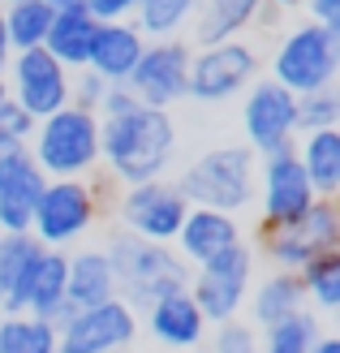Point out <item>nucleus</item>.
I'll return each instance as SVG.
<instances>
[{
	"mask_svg": "<svg viewBox=\"0 0 340 353\" xmlns=\"http://www.w3.org/2000/svg\"><path fill=\"white\" fill-rule=\"evenodd\" d=\"M177 160V121L168 108H138L99 117V168L117 185H138L168 176Z\"/></svg>",
	"mask_w": 340,
	"mask_h": 353,
	"instance_id": "nucleus-1",
	"label": "nucleus"
},
{
	"mask_svg": "<svg viewBox=\"0 0 340 353\" xmlns=\"http://www.w3.org/2000/svg\"><path fill=\"white\" fill-rule=\"evenodd\" d=\"M103 254H108L112 276H117V297L130 310H147L164 293H177L190 285V263L168 241H147L130 233V228H121V233L108 237Z\"/></svg>",
	"mask_w": 340,
	"mask_h": 353,
	"instance_id": "nucleus-2",
	"label": "nucleus"
},
{
	"mask_svg": "<svg viewBox=\"0 0 340 353\" xmlns=\"http://www.w3.org/2000/svg\"><path fill=\"white\" fill-rule=\"evenodd\" d=\"M254 176H259V155L246 143L241 147L224 143L194 155L172 185L181 190L190 207H216L228 216H246L254 207Z\"/></svg>",
	"mask_w": 340,
	"mask_h": 353,
	"instance_id": "nucleus-3",
	"label": "nucleus"
},
{
	"mask_svg": "<svg viewBox=\"0 0 340 353\" xmlns=\"http://www.w3.org/2000/svg\"><path fill=\"white\" fill-rule=\"evenodd\" d=\"M26 151L43 176H91L99 168V112H82L74 103L48 112Z\"/></svg>",
	"mask_w": 340,
	"mask_h": 353,
	"instance_id": "nucleus-4",
	"label": "nucleus"
},
{
	"mask_svg": "<svg viewBox=\"0 0 340 353\" xmlns=\"http://www.w3.org/2000/svg\"><path fill=\"white\" fill-rule=\"evenodd\" d=\"M336 74H340V26H323L310 22V17L280 34L272 52V69H267V78H276L293 95L336 86Z\"/></svg>",
	"mask_w": 340,
	"mask_h": 353,
	"instance_id": "nucleus-5",
	"label": "nucleus"
},
{
	"mask_svg": "<svg viewBox=\"0 0 340 353\" xmlns=\"http://www.w3.org/2000/svg\"><path fill=\"white\" fill-rule=\"evenodd\" d=\"M103 194L91 176H48L39 203L30 211V233L43 245L69 250L78 237H86L99 224Z\"/></svg>",
	"mask_w": 340,
	"mask_h": 353,
	"instance_id": "nucleus-6",
	"label": "nucleus"
},
{
	"mask_svg": "<svg viewBox=\"0 0 340 353\" xmlns=\"http://www.w3.org/2000/svg\"><path fill=\"white\" fill-rule=\"evenodd\" d=\"M259 250L280 272H301L310 259L340 250V207H336V199H314L289 224H259Z\"/></svg>",
	"mask_w": 340,
	"mask_h": 353,
	"instance_id": "nucleus-7",
	"label": "nucleus"
},
{
	"mask_svg": "<svg viewBox=\"0 0 340 353\" xmlns=\"http://www.w3.org/2000/svg\"><path fill=\"white\" fill-rule=\"evenodd\" d=\"M254 272H259V259H254V245L246 237L237 245H228L224 254L190 268V297L199 302L203 319L216 327V323H228L237 319V310L246 306V293L254 285Z\"/></svg>",
	"mask_w": 340,
	"mask_h": 353,
	"instance_id": "nucleus-8",
	"label": "nucleus"
},
{
	"mask_svg": "<svg viewBox=\"0 0 340 353\" xmlns=\"http://www.w3.org/2000/svg\"><path fill=\"white\" fill-rule=\"evenodd\" d=\"M259 78V52L254 43L220 39L203 43L190 52V78H186V99L194 103H232L246 95V86Z\"/></svg>",
	"mask_w": 340,
	"mask_h": 353,
	"instance_id": "nucleus-9",
	"label": "nucleus"
},
{
	"mask_svg": "<svg viewBox=\"0 0 340 353\" xmlns=\"http://www.w3.org/2000/svg\"><path fill=\"white\" fill-rule=\"evenodd\" d=\"M241 134L254 155H272L297 143V95L276 78H254L241 95Z\"/></svg>",
	"mask_w": 340,
	"mask_h": 353,
	"instance_id": "nucleus-10",
	"label": "nucleus"
},
{
	"mask_svg": "<svg viewBox=\"0 0 340 353\" xmlns=\"http://www.w3.org/2000/svg\"><path fill=\"white\" fill-rule=\"evenodd\" d=\"M134 341H138V310H130L121 297L69 310L57 323V353H125Z\"/></svg>",
	"mask_w": 340,
	"mask_h": 353,
	"instance_id": "nucleus-11",
	"label": "nucleus"
},
{
	"mask_svg": "<svg viewBox=\"0 0 340 353\" xmlns=\"http://www.w3.org/2000/svg\"><path fill=\"white\" fill-rule=\"evenodd\" d=\"M319 199L297 151L284 147L272 155H259V176H254V211L259 224H289Z\"/></svg>",
	"mask_w": 340,
	"mask_h": 353,
	"instance_id": "nucleus-12",
	"label": "nucleus"
},
{
	"mask_svg": "<svg viewBox=\"0 0 340 353\" xmlns=\"http://www.w3.org/2000/svg\"><path fill=\"white\" fill-rule=\"evenodd\" d=\"M190 52L194 48L181 34H172V39H147L138 65L130 69V78H125V86H130L134 99L147 103V108H172V103L186 99Z\"/></svg>",
	"mask_w": 340,
	"mask_h": 353,
	"instance_id": "nucleus-13",
	"label": "nucleus"
},
{
	"mask_svg": "<svg viewBox=\"0 0 340 353\" xmlns=\"http://www.w3.org/2000/svg\"><path fill=\"white\" fill-rule=\"evenodd\" d=\"M190 203L181 199L168 176H155V181H138V185H121L117 194V216H121V228L147 237V241H168L177 237Z\"/></svg>",
	"mask_w": 340,
	"mask_h": 353,
	"instance_id": "nucleus-14",
	"label": "nucleus"
},
{
	"mask_svg": "<svg viewBox=\"0 0 340 353\" xmlns=\"http://www.w3.org/2000/svg\"><path fill=\"white\" fill-rule=\"evenodd\" d=\"M5 86H9V99L22 103L34 121H43L48 112L69 103V69L48 48L13 52L5 65Z\"/></svg>",
	"mask_w": 340,
	"mask_h": 353,
	"instance_id": "nucleus-15",
	"label": "nucleus"
},
{
	"mask_svg": "<svg viewBox=\"0 0 340 353\" xmlns=\"http://www.w3.org/2000/svg\"><path fill=\"white\" fill-rule=\"evenodd\" d=\"M43 185L48 176L30 160L26 147H9L0 155V228L5 233H26L30 228V211L39 203Z\"/></svg>",
	"mask_w": 340,
	"mask_h": 353,
	"instance_id": "nucleus-16",
	"label": "nucleus"
},
{
	"mask_svg": "<svg viewBox=\"0 0 340 353\" xmlns=\"http://www.w3.org/2000/svg\"><path fill=\"white\" fill-rule=\"evenodd\" d=\"M246 233H241V216H228V211H216V207H190L181 228L172 237V250L181 254L190 268L224 254L228 245H237Z\"/></svg>",
	"mask_w": 340,
	"mask_h": 353,
	"instance_id": "nucleus-17",
	"label": "nucleus"
},
{
	"mask_svg": "<svg viewBox=\"0 0 340 353\" xmlns=\"http://www.w3.org/2000/svg\"><path fill=\"white\" fill-rule=\"evenodd\" d=\"M147 34L134 26V17H117V22H95L91 52H86V69L99 74L103 82H125L130 69L138 65Z\"/></svg>",
	"mask_w": 340,
	"mask_h": 353,
	"instance_id": "nucleus-18",
	"label": "nucleus"
},
{
	"mask_svg": "<svg viewBox=\"0 0 340 353\" xmlns=\"http://www.w3.org/2000/svg\"><path fill=\"white\" fill-rule=\"evenodd\" d=\"M142 314H147V332L164 349H199L207 341V332H211V323L203 319V310L190 297V289L164 293L159 302H151Z\"/></svg>",
	"mask_w": 340,
	"mask_h": 353,
	"instance_id": "nucleus-19",
	"label": "nucleus"
},
{
	"mask_svg": "<svg viewBox=\"0 0 340 353\" xmlns=\"http://www.w3.org/2000/svg\"><path fill=\"white\" fill-rule=\"evenodd\" d=\"M43 254V241L30 233H0V314H22L34 263Z\"/></svg>",
	"mask_w": 340,
	"mask_h": 353,
	"instance_id": "nucleus-20",
	"label": "nucleus"
},
{
	"mask_svg": "<svg viewBox=\"0 0 340 353\" xmlns=\"http://www.w3.org/2000/svg\"><path fill=\"white\" fill-rule=\"evenodd\" d=\"M117 297V276L103 250H74L69 254V276H65V302L69 310L99 306Z\"/></svg>",
	"mask_w": 340,
	"mask_h": 353,
	"instance_id": "nucleus-21",
	"label": "nucleus"
},
{
	"mask_svg": "<svg viewBox=\"0 0 340 353\" xmlns=\"http://www.w3.org/2000/svg\"><path fill=\"white\" fill-rule=\"evenodd\" d=\"M65 276H69V250L43 245L39 263H34V276H30V289H26V314H39V319L61 323L65 314H69Z\"/></svg>",
	"mask_w": 340,
	"mask_h": 353,
	"instance_id": "nucleus-22",
	"label": "nucleus"
},
{
	"mask_svg": "<svg viewBox=\"0 0 340 353\" xmlns=\"http://www.w3.org/2000/svg\"><path fill=\"white\" fill-rule=\"evenodd\" d=\"M301 306H306V297H301L297 272H280V268H272L267 276H254V285L246 293V310H250V323L254 327H267V323H276Z\"/></svg>",
	"mask_w": 340,
	"mask_h": 353,
	"instance_id": "nucleus-23",
	"label": "nucleus"
},
{
	"mask_svg": "<svg viewBox=\"0 0 340 353\" xmlns=\"http://www.w3.org/2000/svg\"><path fill=\"white\" fill-rule=\"evenodd\" d=\"M263 0H199L194 9V43H220V39H237L241 30L254 26Z\"/></svg>",
	"mask_w": 340,
	"mask_h": 353,
	"instance_id": "nucleus-24",
	"label": "nucleus"
},
{
	"mask_svg": "<svg viewBox=\"0 0 340 353\" xmlns=\"http://www.w3.org/2000/svg\"><path fill=\"white\" fill-rule=\"evenodd\" d=\"M301 143H293L301 168H306L310 185L319 199H336L340 194V134L336 130H310L297 134Z\"/></svg>",
	"mask_w": 340,
	"mask_h": 353,
	"instance_id": "nucleus-25",
	"label": "nucleus"
},
{
	"mask_svg": "<svg viewBox=\"0 0 340 353\" xmlns=\"http://www.w3.org/2000/svg\"><path fill=\"white\" fill-rule=\"evenodd\" d=\"M91 34H95V17L86 13V9H57V17H52V26H48L43 48L69 69V74H74V69L86 65V52H91Z\"/></svg>",
	"mask_w": 340,
	"mask_h": 353,
	"instance_id": "nucleus-26",
	"label": "nucleus"
},
{
	"mask_svg": "<svg viewBox=\"0 0 340 353\" xmlns=\"http://www.w3.org/2000/svg\"><path fill=\"white\" fill-rule=\"evenodd\" d=\"M323 336V323L310 306H301L284 319L259 327V353H310L314 341Z\"/></svg>",
	"mask_w": 340,
	"mask_h": 353,
	"instance_id": "nucleus-27",
	"label": "nucleus"
},
{
	"mask_svg": "<svg viewBox=\"0 0 340 353\" xmlns=\"http://www.w3.org/2000/svg\"><path fill=\"white\" fill-rule=\"evenodd\" d=\"M0 17H5L9 48L13 52H26V48H43L57 9H52L48 0H9V5H0Z\"/></svg>",
	"mask_w": 340,
	"mask_h": 353,
	"instance_id": "nucleus-28",
	"label": "nucleus"
},
{
	"mask_svg": "<svg viewBox=\"0 0 340 353\" xmlns=\"http://www.w3.org/2000/svg\"><path fill=\"white\" fill-rule=\"evenodd\" d=\"M297 285H301V297H306V306L314 314L340 310V250L310 259L306 268L297 272Z\"/></svg>",
	"mask_w": 340,
	"mask_h": 353,
	"instance_id": "nucleus-29",
	"label": "nucleus"
},
{
	"mask_svg": "<svg viewBox=\"0 0 340 353\" xmlns=\"http://www.w3.org/2000/svg\"><path fill=\"white\" fill-rule=\"evenodd\" d=\"M0 353H57V323L39 314H0Z\"/></svg>",
	"mask_w": 340,
	"mask_h": 353,
	"instance_id": "nucleus-30",
	"label": "nucleus"
},
{
	"mask_svg": "<svg viewBox=\"0 0 340 353\" xmlns=\"http://www.w3.org/2000/svg\"><path fill=\"white\" fill-rule=\"evenodd\" d=\"M199 0H138L134 5V26L147 39H172V34L190 30Z\"/></svg>",
	"mask_w": 340,
	"mask_h": 353,
	"instance_id": "nucleus-31",
	"label": "nucleus"
},
{
	"mask_svg": "<svg viewBox=\"0 0 340 353\" xmlns=\"http://www.w3.org/2000/svg\"><path fill=\"white\" fill-rule=\"evenodd\" d=\"M340 125V95L336 86H323V91L297 95V134L310 130H336Z\"/></svg>",
	"mask_w": 340,
	"mask_h": 353,
	"instance_id": "nucleus-32",
	"label": "nucleus"
},
{
	"mask_svg": "<svg viewBox=\"0 0 340 353\" xmlns=\"http://www.w3.org/2000/svg\"><path fill=\"white\" fill-rule=\"evenodd\" d=\"M211 353H259V332L241 323V319H228L216 323V341H211Z\"/></svg>",
	"mask_w": 340,
	"mask_h": 353,
	"instance_id": "nucleus-33",
	"label": "nucleus"
},
{
	"mask_svg": "<svg viewBox=\"0 0 340 353\" xmlns=\"http://www.w3.org/2000/svg\"><path fill=\"white\" fill-rule=\"evenodd\" d=\"M103 91H108V82H103L99 74H91L86 65L69 74V103H74V108H82V112H99Z\"/></svg>",
	"mask_w": 340,
	"mask_h": 353,
	"instance_id": "nucleus-34",
	"label": "nucleus"
},
{
	"mask_svg": "<svg viewBox=\"0 0 340 353\" xmlns=\"http://www.w3.org/2000/svg\"><path fill=\"white\" fill-rule=\"evenodd\" d=\"M34 125H39V121H34V117L22 108V103L5 99V108H0V134H5L9 143L26 147V143H30V134H34Z\"/></svg>",
	"mask_w": 340,
	"mask_h": 353,
	"instance_id": "nucleus-35",
	"label": "nucleus"
},
{
	"mask_svg": "<svg viewBox=\"0 0 340 353\" xmlns=\"http://www.w3.org/2000/svg\"><path fill=\"white\" fill-rule=\"evenodd\" d=\"M130 108H138L134 91L125 82H108V91H103V99H99V117H121V112H130Z\"/></svg>",
	"mask_w": 340,
	"mask_h": 353,
	"instance_id": "nucleus-36",
	"label": "nucleus"
},
{
	"mask_svg": "<svg viewBox=\"0 0 340 353\" xmlns=\"http://www.w3.org/2000/svg\"><path fill=\"white\" fill-rule=\"evenodd\" d=\"M138 0H82V9L95 17V22H117V17H134Z\"/></svg>",
	"mask_w": 340,
	"mask_h": 353,
	"instance_id": "nucleus-37",
	"label": "nucleus"
},
{
	"mask_svg": "<svg viewBox=\"0 0 340 353\" xmlns=\"http://www.w3.org/2000/svg\"><path fill=\"white\" fill-rule=\"evenodd\" d=\"M310 22H323V26H340V0H301Z\"/></svg>",
	"mask_w": 340,
	"mask_h": 353,
	"instance_id": "nucleus-38",
	"label": "nucleus"
},
{
	"mask_svg": "<svg viewBox=\"0 0 340 353\" xmlns=\"http://www.w3.org/2000/svg\"><path fill=\"white\" fill-rule=\"evenodd\" d=\"M9 57H13V48H9V34H5V17H0V78H5Z\"/></svg>",
	"mask_w": 340,
	"mask_h": 353,
	"instance_id": "nucleus-39",
	"label": "nucleus"
},
{
	"mask_svg": "<svg viewBox=\"0 0 340 353\" xmlns=\"http://www.w3.org/2000/svg\"><path fill=\"white\" fill-rule=\"evenodd\" d=\"M310 353H340V341H336V336H328V332H323V336L314 341V349H310Z\"/></svg>",
	"mask_w": 340,
	"mask_h": 353,
	"instance_id": "nucleus-40",
	"label": "nucleus"
},
{
	"mask_svg": "<svg viewBox=\"0 0 340 353\" xmlns=\"http://www.w3.org/2000/svg\"><path fill=\"white\" fill-rule=\"evenodd\" d=\"M52 9H82V0H48Z\"/></svg>",
	"mask_w": 340,
	"mask_h": 353,
	"instance_id": "nucleus-41",
	"label": "nucleus"
},
{
	"mask_svg": "<svg viewBox=\"0 0 340 353\" xmlns=\"http://www.w3.org/2000/svg\"><path fill=\"white\" fill-rule=\"evenodd\" d=\"M276 9H284V13H293V9H301V0H272Z\"/></svg>",
	"mask_w": 340,
	"mask_h": 353,
	"instance_id": "nucleus-42",
	"label": "nucleus"
},
{
	"mask_svg": "<svg viewBox=\"0 0 340 353\" xmlns=\"http://www.w3.org/2000/svg\"><path fill=\"white\" fill-rule=\"evenodd\" d=\"M5 99H9V86H5V78H0V108H5Z\"/></svg>",
	"mask_w": 340,
	"mask_h": 353,
	"instance_id": "nucleus-43",
	"label": "nucleus"
},
{
	"mask_svg": "<svg viewBox=\"0 0 340 353\" xmlns=\"http://www.w3.org/2000/svg\"><path fill=\"white\" fill-rule=\"evenodd\" d=\"M9 147H17V143H9V138H5V134H0V155H5Z\"/></svg>",
	"mask_w": 340,
	"mask_h": 353,
	"instance_id": "nucleus-44",
	"label": "nucleus"
},
{
	"mask_svg": "<svg viewBox=\"0 0 340 353\" xmlns=\"http://www.w3.org/2000/svg\"><path fill=\"white\" fill-rule=\"evenodd\" d=\"M0 5H9V0H0Z\"/></svg>",
	"mask_w": 340,
	"mask_h": 353,
	"instance_id": "nucleus-45",
	"label": "nucleus"
},
{
	"mask_svg": "<svg viewBox=\"0 0 340 353\" xmlns=\"http://www.w3.org/2000/svg\"><path fill=\"white\" fill-rule=\"evenodd\" d=\"M0 233H5V228H0Z\"/></svg>",
	"mask_w": 340,
	"mask_h": 353,
	"instance_id": "nucleus-46",
	"label": "nucleus"
}]
</instances>
